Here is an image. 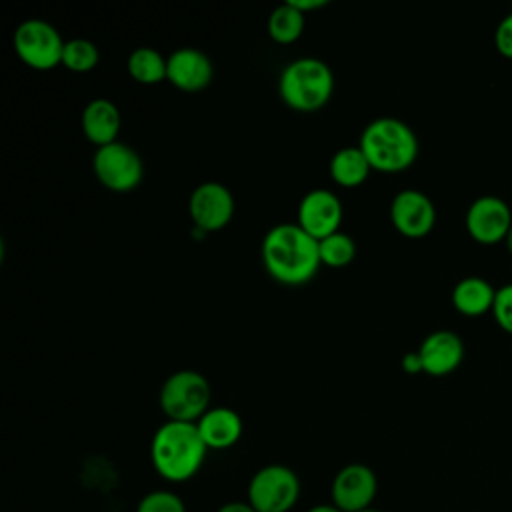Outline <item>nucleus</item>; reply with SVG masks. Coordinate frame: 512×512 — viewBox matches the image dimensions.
Instances as JSON below:
<instances>
[{
  "label": "nucleus",
  "instance_id": "nucleus-1",
  "mask_svg": "<svg viewBox=\"0 0 512 512\" xmlns=\"http://www.w3.org/2000/svg\"><path fill=\"white\" fill-rule=\"evenodd\" d=\"M262 262L276 282L286 286L306 284L322 264L318 240L296 222H280L262 240Z\"/></svg>",
  "mask_w": 512,
  "mask_h": 512
},
{
  "label": "nucleus",
  "instance_id": "nucleus-2",
  "mask_svg": "<svg viewBox=\"0 0 512 512\" xmlns=\"http://www.w3.org/2000/svg\"><path fill=\"white\" fill-rule=\"evenodd\" d=\"M206 444L196 422L166 420L152 436L150 460L154 470L168 482H186L202 466Z\"/></svg>",
  "mask_w": 512,
  "mask_h": 512
},
{
  "label": "nucleus",
  "instance_id": "nucleus-3",
  "mask_svg": "<svg viewBox=\"0 0 512 512\" xmlns=\"http://www.w3.org/2000/svg\"><path fill=\"white\" fill-rule=\"evenodd\" d=\"M358 146L370 166L380 172L406 170L418 156V138L414 130L392 116H380L368 122L360 134Z\"/></svg>",
  "mask_w": 512,
  "mask_h": 512
},
{
  "label": "nucleus",
  "instance_id": "nucleus-4",
  "mask_svg": "<svg viewBox=\"0 0 512 512\" xmlns=\"http://www.w3.org/2000/svg\"><path fill=\"white\" fill-rule=\"evenodd\" d=\"M278 92L282 102L292 110L316 112L334 92V74L320 58H296L284 66L278 80Z\"/></svg>",
  "mask_w": 512,
  "mask_h": 512
},
{
  "label": "nucleus",
  "instance_id": "nucleus-5",
  "mask_svg": "<svg viewBox=\"0 0 512 512\" xmlns=\"http://www.w3.org/2000/svg\"><path fill=\"white\" fill-rule=\"evenodd\" d=\"M210 384L208 380L190 368L170 374L160 388V408L168 420L198 422L210 408Z\"/></svg>",
  "mask_w": 512,
  "mask_h": 512
},
{
  "label": "nucleus",
  "instance_id": "nucleus-6",
  "mask_svg": "<svg viewBox=\"0 0 512 512\" xmlns=\"http://www.w3.org/2000/svg\"><path fill=\"white\" fill-rule=\"evenodd\" d=\"M300 496L296 472L284 464L262 466L248 484V504L256 512H288Z\"/></svg>",
  "mask_w": 512,
  "mask_h": 512
},
{
  "label": "nucleus",
  "instance_id": "nucleus-7",
  "mask_svg": "<svg viewBox=\"0 0 512 512\" xmlns=\"http://www.w3.org/2000/svg\"><path fill=\"white\" fill-rule=\"evenodd\" d=\"M16 56L34 70H52L62 64L64 40L60 32L42 18H28L14 30Z\"/></svg>",
  "mask_w": 512,
  "mask_h": 512
},
{
  "label": "nucleus",
  "instance_id": "nucleus-8",
  "mask_svg": "<svg viewBox=\"0 0 512 512\" xmlns=\"http://www.w3.org/2000/svg\"><path fill=\"white\" fill-rule=\"evenodd\" d=\"M92 170L98 182L112 192H130L144 176L142 158L132 146L120 140L96 148Z\"/></svg>",
  "mask_w": 512,
  "mask_h": 512
},
{
  "label": "nucleus",
  "instance_id": "nucleus-9",
  "mask_svg": "<svg viewBox=\"0 0 512 512\" xmlns=\"http://www.w3.org/2000/svg\"><path fill=\"white\" fill-rule=\"evenodd\" d=\"M188 214L200 232L222 230L234 214L232 192L220 182H202L190 194Z\"/></svg>",
  "mask_w": 512,
  "mask_h": 512
},
{
  "label": "nucleus",
  "instance_id": "nucleus-10",
  "mask_svg": "<svg viewBox=\"0 0 512 512\" xmlns=\"http://www.w3.org/2000/svg\"><path fill=\"white\" fill-rule=\"evenodd\" d=\"M464 224L472 240L492 246L504 242L512 226V212L506 200H502L500 196L484 194L468 206Z\"/></svg>",
  "mask_w": 512,
  "mask_h": 512
},
{
  "label": "nucleus",
  "instance_id": "nucleus-11",
  "mask_svg": "<svg viewBox=\"0 0 512 512\" xmlns=\"http://www.w3.org/2000/svg\"><path fill=\"white\" fill-rule=\"evenodd\" d=\"M378 480L370 466L366 464H346L340 468L332 480L330 496L342 512H362L368 510L376 498Z\"/></svg>",
  "mask_w": 512,
  "mask_h": 512
},
{
  "label": "nucleus",
  "instance_id": "nucleus-12",
  "mask_svg": "<svg viewBox=\"0 0 512 512\" xmlns=\"http://www.w3.org/2000/svg\"><path fill=\"white\" fill-rule=\"evenodd\" d=\"M342 216H344V210H342L340 198L332 190L314 188L302 196L298 204L296 224L304 232H308L312 238L322 240L338 232Z\"/></svg>",
  "mask_w": 512,
  "mask_h": 512
},
{
  "label": "nucleus",
  "instance_id": "nucleus-13",
  "mask_svg": "<svg viewBox=\"0 0 512 512\" xmlns=\"http://www.w3.org/2000/svg\"><path fill=\"white\" fill-rule=\"evenodd\" d=\"M390 220L400 234L408 238H422L436 224V208L424 192L406 188L392 198Z\"/></svg>",
  "mask_w": 512,
  "mask_h": 512
},
{
  "label": "nucleus",
  "instance_id": "nucleus-14",
  "mask_svg": "<svg viewBox=\"0 0 512 512\" xmlns=\"http://www.w3.org/2000/svg\"><path fill=\"white\" fill-rule=\"evenodd\" d=\"M214 68L210 58L192 46H182L168 56L166 80L182 92H198L212 80Z\"/></svg>",
  "mask_w": 512,
  "mask_h": 512
},
{
  "label": "nucleus",
  "instance_id": "nucleus-15",
  "mask_svg": "<svg viewBox=\"0 0 512 512\" xmlns=\"http://www.w3.org/2000/svg\"><path fill=\"white\" fill-rule=\"evenodd\" d=\"M422 362V372L430 376H446L454 372L464 358V342L452 330L430 332L416 350Z\"/></svg>",
  "mask_w": 512,
  "mask_h": 512
},
{
  "label": "nucleus",
  "instance_id": "nucleus-16",
  "mask_svg": "<svg viewBox=\"0 0 512 512\" xmlns=\"http://www.w3.org/2000/svg\"><path fill=\"white\" fill-rule=\"evenodd\" d=\"M82 132L84 136L96 144V148L112 144L118 140V132H120V110L118 106L108 100V98H92L84 110H82Z\"/></svg>",
  "mask_w": 512,
  "mask_h": 512
},
{
  "label": "nucleus",
  "instance_id": "nucleus-17",
  "mask_svg": "<svg viewBox=\"0 0 512 512\" xmlns=\"http://www.w3.org/2000/svg\"><path fill=\"white\" fill-rule=\"evenodd\" d=\"M196 426L208 450H226L234 446L242 436L240 414L226 406L208 408Z\"/></svg>",
  "mask_w": 512,
  "mask_h": 512
},
{
  "label": "nucleus",
  "instance_id": "nucleus-18",
  "mask_svg": "<svg viewBox=\"0 0 512 512\" xmlns=\"http://www.w3.org/2000/svg\"><path fill=\"white\" fill-rule=\"evenodd\" d=\"M496 288L482 276H466L452 288V304L464 316H482L492 312Z\"/></svg>",
  "mask_w": 512,
  "mask_h": 512
},
{
  "label": "nucleus",
  "instance_id": "nucleus-19",
  "mask_svg": "<svg viewBox=\"0 0 512 512\" xmlns=\"http://www.w3.org/2000/svg\"><path fill=\"white\" fill-rule=\"evenodd\" d=\"M330 176L338 186L344 188H354L366 182L372 166L360 146H344L334 152L330 158Z\"/></svg>",
  "mask_w": 512,
  "mask_h": 512
},
{
  "label": "nucleus",
  "instance_id": "nucleus-20",
  "mask_svg": "<svg viewBox=\"0 0 512 512\" xmlns=\"http://www.w3.org/2000/svg\"><path fill=\"white\" fill-rule=\"evenodd\" d=\"M128 74L138 82V84H158L166 80L168 72V58H164L156 48L150 46H138L130 52L126 60Z\"/></svg>",
  "mask_w": 512,
  "mask_h": 512
},
{
  "label": "nucleus",
  "instance_id": "nucleus-21",
  "mask_svg": "<svg viewBox=\"0 0 512 512\" xmlns=\"http://www.w3.org/2000/svg\"><path fill=\"white\" fill-rule=\"evenodd\" d=\"M304 16L306 14L296 10L290 2L276 6L268 16V24H266L268 36L278 44H292L294 40L300 38L304 30V24H306Z\"/></svg>",
  "mask_w": 512,
  "mask_h": 512
},
{
  "label": "nucleus",
  "instance_id": "nucleus-22",
  "mask_svg": "<svg viewBox=\"0 0 512 512\" xmlns=\"http://www.w3.org/2000/svg\"><path fill=\"white\" fill-rule=\"evenodd\" d=\"M318 250H320V260L326 266L332 268H342L350 264L356 256V244L352 236L346 232H334L322 240H318Z\"/></svg>",
  "mask_w": 512,
  "mask_h": 512
},
{
  "label": "nucleus",
  "instance_id": "nucleus-23",
  "mask_svg": "<svg viewBox=\"0 0 512 512\" xmlns=\"http://www.w3.org/2000/svg\"><path fill=\"white\" fill-rule=\"evenodd\" d=\"M98 46L86 38L66 40L62 52V64L72 72H90L98 66Z\"/></svg>",
  "mask_w": 512,
  "mask_h": 512
},
{
  "label": "nucleus",
  "instance_id": "nucleus-24",
  "mask_svg": "<svg viewBox=\"0 0 512 512\" xmlns=\"http://www.w3.org/2000/svg\"><path fill=\"white\" fill-rule=\"evenodd\" d=\"M136 512H186V506L176 492L154 490L138 502Z\"/></svg>",
  "mask_w": 512,
  "mask_h": 512
},
{
  "label": "nucleus",
  "instance_id": "nucleus-25",
  "mask_svg": "<svg viewBox=\"0 0 512 512\" xmlns=\"http://www.w3.org/2000/svg\"><path fill=\"white\" fill-rule=\"evenodd\" d=\"M492 316L504 332L512 334V282L496 288Z\"/></svg>",
  "mask_w": 512,
  "mask_h": 512
},
{
  "label": "nucleus",
  "instance_id": "nucleus-26",
  "mask_svg": "<svg viewBox=\"0 0 512 512\" xmlns=\"http://www.w3.org/2000/svg\"><path fill=\"white\" fill-rule=\"evenodd\" d=\"M494 44L502 56L512 58V12L498 22L494 32Z\"/></svg>",
  "mask_w": 512,
  "mask_h": 512
},
{
  "label": "nucleus",
  "instance_id": "nucleus-27",
  "mask_svg": "<svg viewBox=\"0 0 512 512\" xmlns=\"http://www.w3.org/2000/svg\"><path fill=\"white\" fill-rule=\"evenodd\" d=\"M400 364H402L404 372H408V374H418V372H422V362H420L418 352H406V354L402 356Z\"/></svg>",
  "mask_w": 512,
  "mask_h": 512
},
{
  "label": "nucleus",
  "instance_id": "nucleus-28",
  "mask_svg": "<svg viewBox=\"0 0 512 512\" xmlns=\"http://www.w3.org/2000/svg\"><path fill=\"white\" fill-rule=\"evenodd\" d=\"M286 2H290L296 10H300L302 14H306V12H310V10H318V8H322V6H326L328 4V0H286Z\"/></svg>",
  "mask_w": 512,
  "mask_h": 512
},
{
  "label": "nucleus",
  "instance_id": "nucleus-29",
  "mask_svg": "<svg viewBox=\"0 0 512 512\" xmlns=\"http://www.w3.org/2000/svg\"><path fill=\"white\" fill-rule=\"evenodd\" d=\"M216 512H256V510L248 504V500H246V502L234 500V502H226V504L220 506Z\"/></svg>",
  "mask_w": 512,
  "mask_h": 512
},
{
  "label": "nucleus",
  "instance_id": "nucleus-30",
  "mask_svg": "<svg viewBox=\"0 0 512 512\" xmlns=\"http://www.w3.org/2000/svg\"><path fill=\"white\" fill-rule=\"evenodd\" d=\"M308 512H342L336 504H316V506H312V508H308Z\"/></svg>",
  "mask_w": 512,
  "mask_h": 512
},
{
  "label": "nucleus",
  "instance_id": "nucleus-31",
  "mask_svg": "<svg viewBox=\"0 0 512 512\" xmlns=\"http://www.w3.org/2000/svg\"><path fill=\"white\" fill-rule=\"evenodd\" d=\"M504 244H506V248H508V252H510V256H512V226H510V230H508V234H506V238H504Z\"/></svg>",
  "mask_w": 512,
  "mask_h": 512
},
{
  "label": "nucleus",
  "instance_id": "nucleus-32",
  "mask_svg": "<svg viewBox=\"0 0 512 512\" xmlns=\"http://www.w3.org/2000/svg\"><path fill=\"white\" fill-rule=\"evenodd\" d=\"M362 512H380V510H374V508H368V510H362Z\"/></svg>",
  "mask_w": 512,
  "mask_h": 512
}]
</instances>
